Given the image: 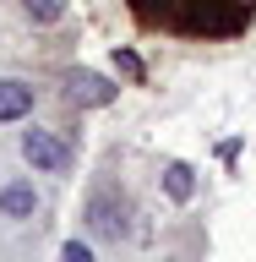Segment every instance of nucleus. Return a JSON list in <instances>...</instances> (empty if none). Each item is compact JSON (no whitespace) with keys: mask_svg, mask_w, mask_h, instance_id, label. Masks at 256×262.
I'll use <instances>...</instances> for the list:
<instances>
[{"mask_svg":"<svg viewBox=\"0 0 256 262\" xmlns=\"http://www.w3.org/2000/svg\"><path fill=\"white\" fill-rule=\"evenodd\" d=\"M131 16L147 33H169V38H240L256 28V0H126Z\"/></svg>","mask_w":256,"mask_h":262,"instance_id":"1","label":"nucleus"},{"mask_svg":"<svg viewBox=\"0 0 256 262\" xmlns=\"http://www.w3.org/2000/svg\"><path fill=\"white\" fill-rule=\"evenodd\" d=\"M22 159L33 164V175H65V169L77 164V153H71V142H65L60 131L28 126L22 131Z\"/></svg>","mask_w":256,"mask_h":262,"instance_id":"2","label":"nucleus"},{"mask_svg":"<svg viewBox=\"0 0 256 262\" xmlns=\"http://www.w3.org/2000/svg\"><path fill=\"white\" fill-rule=\"evenodd\" d=\"M44 213V196L33 180H0V219H11V224H28Z\"/></svg>","mask_w":256,"mask_h":262,"instance_id":"3","label":"nucleus"},{"mask_svg":"<svg viewBox=\"0 0 256 262\" xmlns=\"http://www.w3.org/2000/svg\"><path fill=\"white\" fill-rule=\"evenodd\" d=\"M38 110V88L22 77H0V126H11V120H28Z\"/></svg>","mask_w":256,"mask_h":262,"instance_id":"4","label":"nucleus"},{"mask_svg":"<svg viewBox=\"0 0 256 262\" xmlns=\"http://www.w3.org/2000/svg\"><path fill=\"white\" fill-rule=\"evenodd\" d=\"M164 191H169V202H191V196H196V169H191V164H180V159H169V164H164Z\"/></svg>","mask_w":256,"mask_h":262,"instance_id":"5","label":"nucleus"},{"mask_svg":"<svg viewBox=\"0 0 256 262\" xmlns=\"http://www.w3.org/2000/svg\"><path fill=\"white\" fill-rule=\"evenodd\" d=\"M28 22H60L65 16V0H22Z\"/></svg>","mask_w":256,"mask_h":262,"instance_id":"6","label":"nucleus"},{"mask_svg":"<svg viewBox=\"0 0 256 262\" xmlns=\"http://www.w3.org/2000/svg\"><path fill=\"white\" fill-rule=\"evenodd\" d=\"M114 66H120L126 77H142V66H136V55H126V49H114Z\"/></svg>","mask_w":256,"mask_h":262,"instance_id":"7","label":"nucleus"},{"mask_svg":"<svg viewBox=\"0 0 256 262\" xmlns=\"http://www.w3.org/2000/svg\"><path fill=\"white\" fill-rule=\"evenodd\" d=\"M87 257H93V246H82V241L65 246V262H87Z\"/></svg>","mask_w":256,"mask_h":262,"instance_id":"8","label":"nucleus"}]
</instances>
